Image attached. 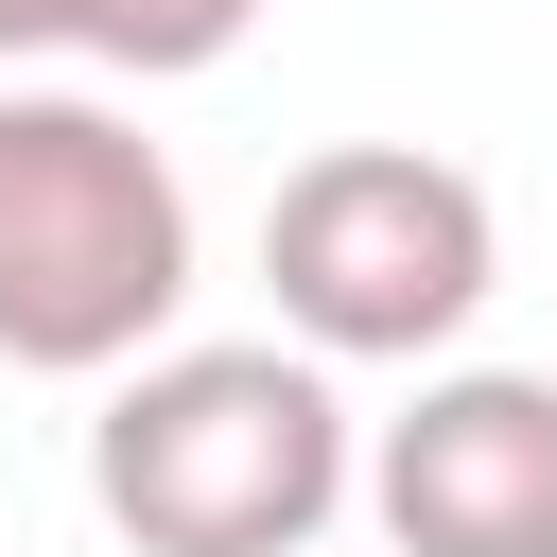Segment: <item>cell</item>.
<instances>
[{"label":"cell","instance_id":"cell-1","mask_svg":"<svg viewBox=\"0 0 557 557\" xmlns=\"http://www.w3.org/2000/svg\"><path fill=\"white\" fill-rule=\"evenodd\" d=\"M348 383L278 331L226 348H139L87 418V505L122 557H313L348 522Z\"/></svg>","mask_w":557,"mask_h":557},{"label":"cell","instance_id":"cell-2","mask_svg":"<svg viewBox=\"0 0 557 557\" xmlns=\"http://www.w3.org/2000/svg\"><path fill=\"white\" fill-rule=\"evenodd\" d=\"M191 313V174L104 87H0V366L122 383Z\"/></svg>","mask_w":557,"mask_h":557},{"label":"cell","instance_id":"cell-3","mask_svg":"<svg viewBox=\"0 0 557 557\" xmlns=\"http://www.w3.org/2000/svg\"><path fill=\"white\" fill-rule=\"evenodd\" d=\"M505 278V209L435 139H331L261 191V296L313 366H453V331Z\"/></svg>","mask_w":557,"mask_h":557},{"label":"cell","instance_id":"cell-4","mask_svg":"<svg viewBox=\"0 0 557 557\" xmlns=\"http://www.w3.org/2000/svg\"><path fill=\"white\" fill-rule=\"evenodd\" d=\"M348 487L383 557H557V366H418Z\"/></svg>","mask_w":557,"mask_h":557},{"label":"cell","instance_id":"cell-5","mask_svg":"<svg viewBox=\"0 0 557 557\" xmlns=\"http://www.w3.org/2000/svg\"><path fill=\"white\" fill-rule=\"evenodd\" d=\"M261 35V0H87V52L122 87H174V70H226Z\"/></svg>","mask_w":557,"mask_h":557},{"label":"cell","instance_id":"cell-6","mask_svg":"<svg viewBox=\"0 0 557 557\" xmlns=\"http://www.w3.org/2000/svg\"><path fill=\"white\" fill-rule=\"evenodd\" d=\"M35 52H87V0H0V87H35Z\"/></svg>","mask_w":557,"mask_h":557}]
</instances>
